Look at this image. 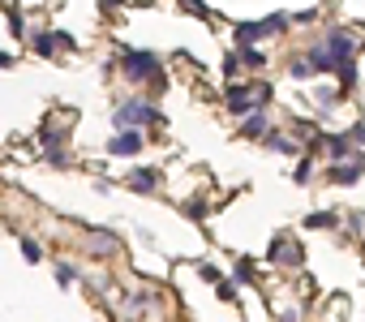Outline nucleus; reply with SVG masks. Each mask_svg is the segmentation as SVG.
I'll return each instance as SVG.
<instances>
[{"mask_svg":"<svg viewBox=\"0 0 365 322\" xmlns=\"http://www.w3.org/2000/svg\"><path fill=\"white\" fill-rule=\"evenodd\" d=\"M155 121H164V112L150 107V103H142V99L116 103V129H142V125H155Z\"/></svg>","mask_w":365,"mask_h":322,"instance_id":"7ed1b4c3","label":"nucleus"},{"mask_svg":"<svg viewBox=\"0 0 365 322\" xmlns=\"http://www.w3.org/2000/svg\"><path fill=\"white\" fill-rule=\"evenodd\" d=\"M309 177H314V168H309V159H301V164L292 168V181H297V185H305Z\"/></svg>","mask_w":365,"mask_h":322,"instance_id":"393cba45","label":"nucleus"},{"mask_svg":"<svg viewBox=\"0 0 365 322\" xmlns=\"http://www.w3.org/2000/svg\"><path fill=\"white\" fill-rule=\"evenodd\" d=\"M292 78H297V82L314 78V65H309V56H297V61H292Z\"/></svg>","mask_w":365,"mask_h":322,"instance_id":"aec40b11","label":"nucleus"},{"mask_svg":"<svg viewBox=\"0 0 365 322\" xmlns=\"http://www.w3.org/2000/svg\"><path fill=\"white\" fill-rule=\"evenodd\" d=\"M237 69H241V52H228V61H224V73H228V78H237Z\"/></svg>","mask_w":365,"mask_h":322,"instance_id":"cd10ccee","label":"nucleus"},{"mask_svg":"<svg viewBox=\"0 0 365 322\" xmlns=\"http://www.w3.org/2000/svg\"><path fill=\"white\" fill-rule=\"evenodd\" d=\"M90 249H95V254H112V249H116V237H112V232H99V237L90 241Z\"/></svg>","mask_w":365,"mask_h":322,"instance_id":"6ab92c4d","label":"nucleus"},{"mask_svg":"<svg viewBox=\"0 0 365 322\" xmlns=\"http://www.w3.org/2000/svg\"><path fill=\"white\" fill-rule=\"evenodd\" d=\"M198 275H202V280H211V284H220V271H215L211 262H198Z\"/></svg>","mask_w":365,"mask_h":322,"instance_id":"c85d7f7f","label":"nucleus"},{"mask_svg":"<svg viewBox=\"0 0 365 322\" xmlns=\"http://www.w3.org/2000/svg\"><path fill=\"white\" fill-rule=\"evenodd\" d=\"M241 65H249V69H263V65H267L263 47H241Z\"/></svg>","mask_w":365,"mask_h":322,"instance_id":"dca6fc26","label":"nucleus"},{"mask_svg":"<svg viewBox=\"0 0 365 322\" xmlns=\"http://www.w3.org/2000/svg\"><path fill=\"white\" fill-rule=\"evenodd\" d=\"M327 150H331V159H335V164H348V159L357 155L348 133H327Z\"/></svg>","mask_w":365,"mask_h":322,"instance_id":"9b49d317","label":"nucleus"},{"mask_svg":"<svg viewBox=\"0 0 365 322\" xmlns=\"http://www.w3.org/2000/svg\"><path fill=\"white\" fill-rule=\"evenodd\" d=\"M121 69L129 82H150V86H164L168 73H164V61L155 52H142V47H121Z\"/></svg>","mask_w":365,"mask_h":322,"instance_id":"f257e3e1","label":"nucleus"},{"mask_svg":"<svg viewBox=\"0 0 365 322\" xmlns=\"http://www.w3.org/2000/svg\"><path fill=\"white\" fill-rule=\"evenodd\" d=\"M13 65V56H9V52H0V69H9Z\"/></svg>","mask_w":365,"mask_h":322,"instance_id":"72a5a7b5","label":"nucleus"},{"mask_svg":"<svg viewBox=\"0 0 365 322\" xmlns=\"http://www.w3.org/2000/svg\"><path fill=\"white\" fill-rule=\"evenodd\" d=\"M43 159H47V164H52V168H69V164H73V159H69V150H65V146H52V150H47Z\"/></svg>","mask_w":365,"mask_h":322,"instance_id":"f3484780","label":"nucleus"},{"mask_svg":"<svg viewBox=\"0 0 365 322\" xmlns=\"http://www.w3.org/2000/svg\"><path fill=\"white\" fill-rule=\"evenodd\" d=\"M348 138H352V146H365V121H357V125L348 129Z\"/></svg>","mask_w":365,"mask_h":322,"instance_id":"7c9ffc66","label":"nucleus"},{"mask_svg":"<svg viewBox=\"0 0 365 322\" xmlns=\"http://www.w3.org/2000/svg\"><path fill=\"white\" fill-rule=\"evenodd\" d=\"M56 284H61V288H69V284H78V271H73V266H69V262H61V266H56Z\"/></svg>","mask_w":365,"mask_h":322,"instance_id":"4be33fe9","label":"nucleus"},{"mask_svg":"<svg viewBox=\"0 0 365 322\" xmlns=\"http://www.w3.org/2000/svg\"><path fill=\"white\" fill-rule=\"evenodd\" d=\"M288 13H271V18H258V22H241L237 26V47H258V39H271L280 30H288Z\"/></svg>","mask_w":365,"mask_h":322,"instance_id":"f03ea898","label":"nucleus"},{"mask_svg":"<svg viewBox=\"0 0 365 322\" xmlns=\"http://www.w3.org/2000/svg\"><path fill=\"white\" fill-rule=\"evenodd\" d=\"M185 215H189V220H206V215H211V202L193 198V202H185Z\"/></svg>","mask_w":365,"mask_h":322,"instance_id":"a211bd4d","label":"nucleus"},{"mask_svg":"<svg viewBox=\"0 0 365 322\" xmlns=\"http://www.w3.org/2000/svg\"><path fill=\"white\" fill-rule=\"evenodd\" d=\"M232 280H237V284H249V280H253V266H249L245 258L237 262V271H232Z\"/></svg>","mask_w":365,"mask_h":322,"instance_id":"a878e982","label":"nucleus"},{"mask_svg":"<svg viewBox=\"0 0 365 322\" xmlns=\"http://www.w3.org/2000/svg\"><path fill=\"white\" fill-rule=\"evenodd\" d=\"M228 107H232L237 117H253V112H258V103H253V86L232 82V86H228Z\"/></svg>","mask_w":365,"mask_h":322,"instance_id":"423d86ee","label":"nucleus"},{"mask_svg":"<svg viewBox=\"0 0 365 322\" xmlns=\"http://www.w3.org/2000/svg\"><path fill=\"white\" fill-rule=\"evenodd\" d=\"M335 103H340V90L323 86V90H318V107H335Z\"/></svg>","mask_w":365,"mask_h":322,"instance_id":"bb28decb","label":"nucleus"},{"mask_svg":"<svg viewBox=\"0 0 365 322\" xmlns=\"http://www.w3.org/2000/svg\"><path fill=\"white\" fill-rule=\"evenodd\" d=\"M129 305H133V309H146V305H150V292H133Z\"/></svg>","mask_w":365,"mask_h":322,"instance_id":"473e14b6","label":"nucleus"},{"mask_svg":"<svg viewBox=\"0 0 365 322\" xmlns=\"http://www.w3.org/2000/svg\"><path fill=\"white\" fill-rule=\"evenodd\" d=\"M22 258H26V262H39V258H43V249H39L30 237H22Z\"/></svg>","mask_w":365,"mask_h":322,"instance_id":"b1692460","label":"nucleus"},{"mask_svg":"<svg viewBox=\"0 0 365 322\" xmlns=\"http://www.w3.org/2000/svg\"><path fill=\"white\" fill-rule=\"evenodd\" d=\"M267 258H271V262H292V266H301V262H305V254H301L292 241H284V237L267 249Z\"/></svg>","mask_w":365,"mask_h":322,"instance_id":"9d476101","label":"nucleus"},{"mask_svg":"<svg viewBox=\"0 0 365 322\" xmlns=\"http://www.w3.org/2000/svg\"><path fill=\"white\" fill-rule=\"evenodd\" d=\"M305 228H340V215L335 210H314V215H305Z\"/></svg>","mask_w":365,"mask_h":322,"instance_id":"4468645a","label":"nucleus"},{"mask_svg":"<svg viewBox=\"0 0 365 322\" xmlns=\"http://www.w3.org/2000/svg\"><path fill=\"white\" fill-rule=\"evenodd\" d=\"M39 142H43L47 150H52V146H61V142H65V129H56V125H43V129H39Z\"/></svg>","mask_w":365,"mask_h":322,"instance_id":"2eb2a0df","label":"nucleus"},{"mask_svg":"<svg viewBox=\"0 0 365 322\" xmlns=\"http://www.w3.org/2000/svg\"><path fill=\"white\" fill-rule=\"evenodd\" d=\"M237 288H241L237 280H220V284H215V292H220V301H237Z\"/></svg>","mask_w":365,"mask_h":322,"instance_id":"5701e85b","label":"nucleus"},{"mask_svg":"<svg viewBox=\"0 0 365 322\" xmlns=\"http://www.w3.org/2000/svg\"><path fill=\"white\" fill-rule=\"evenodd\" d=\"M142 146H146V138H142L138 129H121V133L108 142V150H112V155H121V159H125V155H138Z\"/></svg>","mask_w":365,"mask_h":322,"instance_id":"6e6552de","label":"nucleus"},{"mask_svg":"<svg viewBox=\"0 0 365 322\" xmlns=\"http://www.w3.org/2000/svg\"><path fill=\"white\" fill-rule=\"evenodd\" d=\"M30 43H35V52H39V56H52L56 47H73V35H65V30H52V35H47V30H39Z\"/></svg>","mask_w":365,"mask_h":322,"instance_id":"0eeeda50","label":"nucleus"},{"mask_svg":"<svg viewBox=\"0 0 365 322\" xmlns=\"http://www.w3.org/2000/svg\"><path fill=\"white\" fill-rule=\"evenodd\" d=\"M340 82H344V86H352V82H357V65H352V61H348V65H340Z\"/></svg>","mask_w":365,"mask_h":322,"instance_id":"c756f323","label":"nucleus"},{"mask_svg":"<svg viewBox=\"0 0 365 322\" xmlns=\"http://www.w3.org/2000/svg\"><path fill=\"white\" fill-rule=\"evenodd\" d=\"M125 185L138 189V193H155V189H160V172H155V168H129Z\"/></svg>","mask_w":365,"mask_h":322,"instance_id":"1a4fd4ad","label":"nucleus"},{"mask_svg":"<svg viewBox=\"0 0 365 322\" xmlns=\"http://www.w3.org/2000/svg\"><path fill=\"white\" fill-rule=\"evenodd\" d=\"M323 47L331 52L340 65H348V61H352V52H357V39H352L344 26H331V30H327V39H323Z\"/></svg>","mask_w":365,"mask_h":322,"instance_id":"20e7f679","label":"nucleus"},{"mask_svg":"<svg viewBox=\"0 0 365 322\" xmlns=\"http://www.w3.org/2000/svg\"><path fill=\"white\" fill-rule=\"evenodd\" d=\"M245 138H267L271 133V125H267V117L263 112H253V117H245V129H241Z\"/></svg>","mask_w":365,"mask_h":322,"instance_id":"ddd939ff","label":"nucleus"},{"mask_svg":"<svg viewBox=\"0 0 365 322\" xmlns=\"http://www.w3.org/2000/svg\"><path fill=\"white\" fill-rule=\"evenodd\" d=\"M331 185H357L361 177H365V150H357L348 164H331Z\"/></svg>","mask_w":365,"mask_h":322,"instance_id":"39448f33","label":"nucleus"},{"mask_svg":"<svg viewBox=\"0 0 365 322\" xmlns=\"http://www.w3.org/2000/svg\"><path fill=\"white\" fill-rule=\"evenodd\" d=\"M267 146H271V150H280V155H292V150H297L284 133H267Z\"/></svg>","mask_w":365,"mask_h":322,"instance_id":"412c9836","label":"nucleus"},{"mask_svg":"<svg viewBox=\"0 0 365 322\" xmlns=\"http://www.w3.org/2000/svg\"><path fill=\"white\" fill-rule=\"evenodd\" d=\"M181 9H185V13H198V18H206V5H202V0H181Z\"/></svg>","mask_w":365,"mask_h":322,"instance_id":"2f4dec72","label":"nucleus"},{"mask_svg":"<svg viewBox=\"0 0 365 322\" xmlns=\"http://www.w3.org/2000/svg\"><path fill=\"white\" fill-rule=\"evenodd\" d=\"M309 65H314V73H335V69H340V61L331 56V52H327L323 43H318L314 52H309Z\"/></svg>","mask_w":365,"mask_h":322,"instance_id":"f8f14e48","label":"nucleus"}]
</instances>
